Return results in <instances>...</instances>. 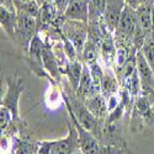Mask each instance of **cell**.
Returning a JSON list of instances; mask_svg holds the SVG:
<instances>
[{
	"mask_svg": "<svg viewBox=\"0 0 154 154\" xmlns=\"http://www.w3.org/2000/svg\"><path fill=\"white\" fill-rule=\"evenodd\" d=\"M137 22L138 20H137L136 9L126 4L121 20L113 32V38H115L116 46L133 47V36H134Z\"/></svg>",
	"mask_w": 154,
	"mask_h": 154,
	"instance_id": "obj_1",
	"label": "cell"
},
{
	"mask_svg": "<svg viewBox=\"0 0 154 154\" xmlns=\"http://www.w3.org/2000/svg\"><path fill=\"white\" fill-rule=\"evenodd\" d=\"M60 30L63 35L73 43L76 52L79 53V57H82L84 46L89 37V22L68 20L64 17L60 23Z\"/></svg>",
	"mask_w": 154,
	"mask_h": 154,
	"instance_id": "obj_2",
	"label": "cell"
},
{
	"mask_svg": "<svg viewBox=\"0 0 154 154\" xmlns=\"http://www.w3.org/2000/svg\"><path fill=\"white\" fill-rule=\"evenodd\" d=\"M37 33H38L37 19L23 12L22 10H19V21H17L15 41H17V43L20 45L25 53L29 52L30 45Z\"/></svg>",
	"mask_w": 154,
	"mask_h": 154,
	"instance_id": "obj_3",
	"label": "cell"
},
{
	"mask_svg": "<svg viewBox=\"0 0 154 154\" xmlns=\"http://www.w3.org/2000/svg\"><path fill=\"white\" fill-rule=\"evenodd\" d=\"M6 84H8V90L5 96L2 100V106H5L6 109L10 110L12 115V122H17L20 116H19V100L20 95L22 94L25 84L22 78L16 74L12 78L8 76L6 78Z\"/></svg>",
	"mask_w": 154,
	"mask_h": 154,
	"instance_id": "obj_4",
	"label": "cell"
},
{
	"mask_svg": "<svg viewBox=\"0 0 154 154\" xmlns=\"http://www.w3.org/2000/svg\"><path fill=\"white\" fill-rule=\"evenodd\" d=\"M51 154H75L80 149L79 136L75 126L68 123V134L66 138L49 140Z\"/></svg>",
	"mask_w": 154,
	"mask_h": 154,
	"instance_id": "obj_5",
	"label": "cell"
},
{
	"mask_svg": "<svg viewBox=\"0 0 154 154\" xmlns=\"http://www.w3.org/2000/svg\"><path fill=\"white\" fill-rule=\"evenodd\" d=\"M69 116H70L73 125L76 128V131H78L82 153L83 154H104V148L101 147L99 139L94 136V133L86 130L84 126H82L79 123V121L76 120L72 113H69Z\"/></svg>",
	"mask_w": 154,
	"mask_h": 154,
	"instance_id": "obj_6",
	"label": "cell"
},
{
	"mask_svg": "<svg viewBox=\"0 0 154 154\" xmlns=\"http://www.w3.org/2000/svg\"><path fill=\"white\" fill-rule=\"evenodd\" d=\"M136 62L137 73L140 82V94L147 96L154 95V73L140 49L136 53Z\"/></svg>",
	"mask_w": 154,
	"mask_h": 154,
	"instance_id": "obj_7",
	"label": "cell"
},
{
	"mask_svg": "<svg viewBox=\"0 0 154 154\" xmlns=\"http://www.w3.org/2000/svg\"><path fill=\"white\" fill-rule=\"evenodd\" d=\"M45 45H46V41L42 40L40 36V32H38L33 37V40L30 45V48H29V52L26 54L29 56L30 67L33 73H36L38 76H48V78H51L43 67V60H42V52H43ZM52 83H53V80H52Z\"/></svg>",
	"mask_w": 154,
	"mask_h": 154,
	"instance_id": "obj_8",
	"label": "cell"
},
{
	"mask_svg": "<svg viewBox=\"0 0 154 154\" xmlns=\"http://www.w3.org/2000/svg\"><path fill=\"white\" fill-rule=\"evenodd\" d=\"M126 6V0H106V8L102 15V21L111 33L115 32L121 20L122 12Z\"/></svg>",
	"mask_w": 154,
	"mask_h": 154,
	"instance_id": "obj_9",
	"label": "cell"
},
{
	"mask_svg": "<svg viewBox=\"0 0 154 154\" xmlns=\"http://www.w3.org/2000/svg\"><path fill=\"white\" fill-rule=\"evenodd\" d=\"M42 60H43V67L46 69V72L48 73V75L51 76L53 80V83H60L62 79V73H60V67H59V63L58 59L53 52V48L52 46L49 45L48 40H46V45L43 48V52H42Z\"/></svg>",
	"mask_w": 154,
	"mask_h": 154,
	"instance_id": "obj_10",
	"label": "cell"
},
{
	"mask_svg": "<svg viewBox=\"0 0 154 154\" xmlns=\"http://www.w3.org/2000/svg\"><path fill=\"white\" fill-rule=\"evenodd\" d=\"M137 20L147 36L154 32L153 27V0H144L137 9Z\"/></svg>",
	"mask_w": 154,
	"mask_h": 154,
	"instance_id": "obj_11",
	"label": "cell"
},
{
	"mask_svg": "<svg viewBox=\"0 0 154 154\" xmlns=\"http://www.w3.org/2000/svg\"><path fill=\"white\" fill-rule=\"evenodd\" d=\"M64 17L68 20L89 22V2L86 0H70L64 11Z\"/></svg>",
	"mask_w": 154,
	"mask_h": 154,
	"instance_id": "obj_12",
	"label": "cell"
},
{
	"mask_svg": "<svg viewBox=\"0 0 154 154\" xmlns=\"http://www.w3.org/2000/svg\"><path fill=\"white\" fill-rule=\"evenodd\" d=\"M84 102H85L86 107L100 120L104 119L106 116V113L109 112L106 96L102 93H93V94H90L86 97V100Z\"/></svg>",
	"mask_w": 154,
	"mask_h": 154,
	"instance_id": "obj_13",
	"label": "cell"
},
{
	"mask_svg": "<svg viewBox=\"0 0 154 154\" xmlns=\"http://www.w3.org/2000/svg\"><path fill=\"white\" fill-rule=\"evenodd\" d=\"M19 21V11H10L0 6V25L4 32L12 40H15Z\"/></svg>",
	"mask_w": 154,
	"mask_h": 154,
	"instance_id": "obj_14",
	"label": "cell"
},
{
	"mask_svg": "<svg viewBox=\"0 0 154 154\" xmlns=\"http://www.w3.org/2000/svg\"><path fill=\"white\" fill-rule=\"evenodd\" d=\"M63 74L67 75L68 84L70 85L72 90L76 93L78 86H79V83H80L82 74H83V60L78 59V60L69 62L68 67L66 68V70L63 72Z\"/></svg>",
	"mask_w": 154,
	"mask_h": 154,
	"instance_id": "obj_15",
	"label": "cell"
},
{
	"mask_svg": "<svg viewBox=\"0 0 154 154\" xmlns=\"http://www.w3.org/2000/svg\"><path fill=\"white\" fill-rule=\"evenodd\" d=\"M93 93V76H91V72L89 68L88 64H85L83 62V74L80 78V83L78 86V90H76V96H78L82 101H85L86 97Z\"/></svg>",
	"mask_w": 154,
	"mask_h": 154,
	"instance_id": "obj_16",
	"label": "cell"
},
{
	"mask_svg": "<svg viewBox=\"0 0 154 154\" xmlns=\"http://www.w3.org/2000/svg\"><path fill=\"white\" fill-rule=\"evenodd\" d=\"M110 70L111 69H109V72L105 73L104 80H102V84H101V93L106 97L111 95H116L119 93V88L121 85L116 74H112Z\"/></svg>",
	"mask_w": 154,
	"mask_h": 154,
	"instance_id": "obj_17",
	"label": "cell"
},
{
	"mask_svg": "<svg viewBox=\"0 0 154 154\" xmlns=\"http://www.w3.org/2000/svg\"><path fill=\"white\" fill-rule=\"evenodd\" d=\"M106 8V0H89V22H99Z\"/></svg>",
	"mask_w": 154,
	"mask_h": 154,
	"instance_id": "obj_18",
	"label": "cell"
},
{
	"mask_svg": "<svg viewBox=\"0 0 154 154\" xmlns=\"http://www.w3.org/2000/svg\"><path fill=\"white\" fill-rule=\"evenodd\" d=\"M142 53L144 54L148 64L150 66L153 73H154V32L150 33L149 36H147L146 41L143 43V47H142Z\"/></svg>",
	"mask_w": 154,
	"mask_h": 154,
	"instance_id": "obj_19",
	"label": "cell"
},
{
	"mask_svg": "<svg viewBox=\"0 0 154 154\" xmlns=\"http://www.w3.org/2000/svg\"><path fill=\"white\" fill-rule=\"evenodd\" d=\"M19 10H22L23 12L33 16V17H38L40 15V10H41V5L37 0H30V2H22L21 6Z\"/></svg>",
	"mask_w": 154,
	"mask_h": 154,
	"instance_id": "obj_20",
	"label": "cell"
},
{
	"mask_svg": "<svg viewBox=\"0 0 154 154\" xmlns=\"http://www.w3.org/2000/svg\"><path fill=\"white\" fill-rule=\"evenodd\" d=\"M12 122V115L9 109L5 106H0V127H2V133L6 131L8 126Z\"/></svg>",
	"mask_w": 154,
	"mask_h": 154,
	"instance_id": "obj_21",
	"label": "cell"
},
{
	"mask_svg": "<svg viewBox=\"0 0 154 154\" xmlns=\"http://www.w3.org/2000/svg\"><path fill=\"white\" fill-rule=\"evenodd\" d=\"M52 3L56 5V8L58 9V11L62 12V14L64 15V11H66L67 6L69 5L70 0H52Z\"/></svg>",
	"mask_w": 154,
	"mask_h": 154,
	"instance_id": "obj_22",
	"label": "cell"
},
{
	"mask_svg": "<svg viewBox=\"0 0 154 154\" xmlns=\"http://www.w3.org/2000/svg\"><path fill=\"white\" fill-rule=\"evenodd\" d=\"M0 4H2V8H5L10 11H19L14 0H0Z\"/></svg>",
	"mask_w": 154,
	"mask_h": 154,
	"instance_id": "obj_23",
	"label": "cell"
},
{
	"mask_svg": "<svg viewBox=\"0 0 154 154\" xmlns=\"http://www.w3.org/2000/svg\"><path fill=\"white\" fill-rule=\"evenodd\" d=\"M143 2H144V0H126V4H127L128 6L133 8V9H137Z\"/></svg>",
	"mask_w": 154,
	"mask_h": 154,
	"instance_id": "obj_24",
	"label": "cell"
},
{
	"mask_svg": "<svg viewBox=\"0 0 154 154\" xmlns=\"http://www.w3.org/2000/svg\"><path fill=\"white\" fill-rule=\"evenodd\" d=\"M15 2V4H16V6H17V10L20 9V6H21V4H22V0H14Z\"/></svg>",
	"mask_w": 154,
	"mask_h": 154,
	"instance_id": "obj_25",
	"label": "cell"
},
{
	"mask_svg": "<svg viewBox=\"0 0 154 154\" xmlns=\"http://www.w3.org/2000/svg\"><path fill=\"white\" fill-rule=\"evenodd\" d=\"M22 2H30V0H22Z\"/></svg>",
	"mask_w": 154,
	"mask_h": 154,
	"instance_id": "obj_26",
	"label": "cell"
}]
</instances>
